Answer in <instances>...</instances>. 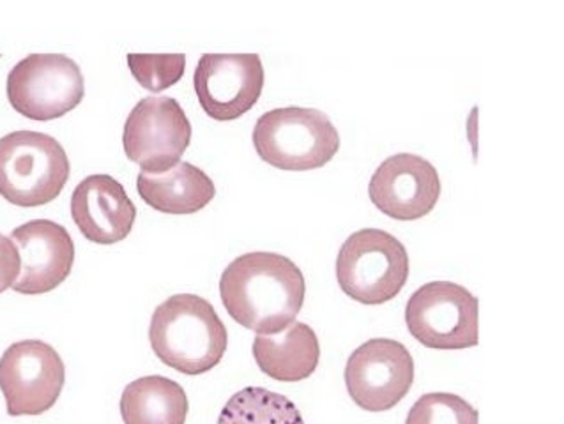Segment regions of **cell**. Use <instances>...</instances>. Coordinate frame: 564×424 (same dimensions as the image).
Segmentation results:
<instances>
[{
	"label": "cell",
	"instance_id": "obj_1",
	"mask_svg": "<svg viewBox=\"0 0 564 424\" xmlns=\"http://www.w3.org/2000/svg\"><path fill=\"white\" fill-rule=\"evenodd\" d=\"M305 294V276L283 254H241L221 274L225 309L257 335H276L292 324L303 308Z\"/></svg>",
	"mask_w": 564,
	"mask_h": 424
},
{
	"label": "cell",
	"instance_id": "obj_2",
	"mask_svg": "<svg viewBox=\"0 0 564 424\" xmlns=\"http://www.w3.org/2000/svg\"><path fill=\"white\" fill-rule=\"evenodd\" d=\"M149 339L160 361L184 376L218 367L229 345L213 304L193 294L174 295L154 309Z\"/></svg>",
	"mask_w": 564,
	"mask_h": 424
},
{
	"label": "cell",
	"instance_id": "obj_3",
	"mask_svg": "<svg viewBox=\"0 0 564 424\" xmlns=\"http://www.w3.org/2000/svg\"><path fill=\"white\" fill-rule=\"evenodd\" d=\"M260 160L274 168L306 172L323 168L340 149V134L326 113L315 108H276L253 130Z\"/></svg>",
	"mask_w": 564,
	"mask_h": 424
},
{
	"label": "cell",
	"instance_id": "obj_4",
	"mask_svg": "<svg viewBox=\"0 0 564 424\" xmlns=\"http://www.w3.org/2000/svg\"><path fill=\"white\" fill-rule=\"evenodd\" d=\"M69 180L63 145L40 131H13L0 139V195L19 207H40L61 195Z\"/></svg>",
	"mask_w": 564,
	"mask_h": 424
},
{
	"label": "cell",
	"instance_id": "obj_5",
	"mask_svg": "<svg viewBox=\"0 0 564 424\" xmlns=\"http://www.w3.org/2000/svg\"><path fill=\"white\" fill-rule=\"evenodd\" d=\"M405 246L379 228H364L344 242L336 257V280L350 300L368 306L388 303L409 278Z\"/></svg>",
	"mask_w": 564,
	"mask_h": 424
},
{
	"label": "cell",
	"instance_id": "obj_6",
	"mask_svg": "<svg viewBox=\"0 0 564 424\" xmlns=\"http://www.w3.org/2000/svg\"><path fill=\"white\" fill-rule=\"evenodd\" d=\"M86 81L80 66L63 54H31L8 76L11 107L32 121H54L82 104Z\"/></svg>",
	"mask_w": 564,
	"mask_h": 424
},
{
	"label": "cell",
	"instance_id": "obj_7",
	"mask_svg": "<svg viewBox=\"0 0 564 424\" xmlns=\"http://www.w3.org/2000/svg\"><path fill=\"white\" fill-rule=\"evenodd\" d=\"M408 329L429 349L464 350L478 345L479 303L466 286L432 282L417 289L405 308Z\"/></svg>",
	"mask_w": 564,
	"mask_h": 424
},
{
	"label": "cell",
	"instance_id": "obj_8",
	"mask_svg": "<svg viewBox=\"0 0 564 424\" xmlns=\"http://www.w3.org/2000/svg\"><path fill=\"white\" fill-rule=\"evenodd\" d=\"M64 382L63 359L41 339L13 344L0 358V391L13 417L45 414L57 403Z\"/></svg>",
	"mask_w": 564,
	"mask_h": 424
},
{
	"label": "cell",
	"instance_id": "obj_9",
	"mask_svg": "<svg viewBox=\"0 0 564 424\" xmlns=\"http://www.w3.org/2000/svg\"><path fill=\"white\" fill-rule=\"evenodd\" d=\"M192 142V124L174 98L151 96L126 119L124 152L145 174H163L180 163Z\"/></svg>",
	"mask_w": 564,
	"mask_h": 424
},
{
	"label": "cell",
	"instance_id": "obj_10",
	"mask_svg": "<svg viewBox=\"0 0 564 424\" xmlns=\"http://www.w3.org/2000/svg\"><path fill=\"white\" fill-rule=\"evenodd\" d=\"M414 382V361L405 345L394 339H368L350 356L345 384L359 409L391 411L408 396Z\"/></svg>",
	"mask_w": 564,
	"mask_h": 424
},
{
	"label": "cell",
	"instance_id": "obj_11",
	"mask_svg": "<svg viewBox=\"0 0 564 424\" xmlns=\"http://www.w3.org/2000/svg\"><path fill=\"white\" fill-rule=\"evenodd\" d=\"M195 93L202 110L227 122L250 112L264 89V66L257 54H206L198 61Z\"/></svg>",
	"mask_w": 564,
	"mask_h": 424
},
{
	"label": "cell",
	"instance_id": "obj_12",
	"mask_svg": "<svg viewBox=\"0 0 564 424\" xmlns=\"http://www.w3.org/2000/svg\"><path fill=\"white\" fill-rule=\"evenodd\" d=\"M368 195L386 216L414 221L432 213L440 200V174L431 161L403 152L382 161L372 175Z\"/></svg>",
	"mask_w": 564,
	"mask_h": 424
},
{
	"label": "cell",
	"instance_id": "obj_13",
	"mask_svg": "<svg viewBox=\"0 0 564 424\" xmlns=\"http://www.w3.org/2000/svg\"><path fill=\"white\" fill-rule=\"evenodd\" d=\"M11 241L20 254V274L14 292L41 295L57 289L72 274L75 242L63 225L50 219H32L14 228Z\"/></svg>",
	"mask_w": 564,
	"mask_h": 424
},
{
	"label": "cell",
	"instance_id": "obj_14",
	"mask_svg": "<svg viewBox=\"0 0 564 424\" xmlns=\"http://www.w3.org/2000/svg\"><path fill=\"white\" fill-rule=\"evenodd\" d=\"M73 221L82 236L96 244L124 241L133 230L137 207L112 175H89L72 197Z\"/></svg>",
	"mask_w": 564,
	"mask_h": 424
},
{
	"label": "cell",
	"instance_id": "obj_15",
	"mask_svg": "<svg viewBox=\"0 0 564 424\" xmlns=\"http://www.w3.org/2000/svg\"><path fill=\"white\" fill-rule=\"evenodd\" d=\"M251 350L260 371L278 382L308 379L321 359L317 335L305 322H292L276 335H257Z\"/></svg>",
	"mask_w": 564,
	"mask_h": 424
},
{
	"label": "cell",
	"instance_id": "obj_16",
	"mask_svg": "<svg viewBox=\"0 0 564 424\" xmlns=\"http://www.w3.org/2000/svg\"><path fill=\"white\" fill-rule=\"evenodd\" d=\"M137 189L142 200L165 215H193L215 198V183L198 166L180 161L163 174L140 172Z\"/></svg>",
	"mask_w": 564,
	"mask_h": 424
},
{
	"label": "cell",
	"instance_id": "obj_17",
	"mask_svg": "<svg viewBox=\"0 0 564 424\" xmlns=\"http://www.w3.org/2000/svg\"><path fill=\"white\" fill-rule=\"evenodd\" d=\"M188 396L174 380L162 376L142 377L126 385L121 396L124 424H184Z\"/></svg>",
	"mask_w": 564,
	"mask_h": 424
},
{
	"label": "cell",
	"instance_id": "obj_18",
	"mask_svg": "<svg viewBox=\"0 0 564 424\" xmlns=\"http://www.w3.org/2000/svg\"><path fill=\"white\" fill-rule=\"evenodd\" d=\"M216 424H305L294 402L264 388H245L230 398Z\"/></svg>",
	"mask_w": 564,
	"mask_h": 424
},
{
	"label": "cell",
	"instance_id": "obj_19",
	"mask_svg": "<svg viewBox=\"0 0 564 424\" xmlns=\"http://www.w3.org/2000/svg\"><path fill=\"white\" fill-rule=\"evenodd\" d=\"M405 424H478V411L457 394L431 393L412 405Z\"/></svg>",
	"mask_w": 564,
	"mask_h": 424
},
{
	"label": "cell",
	"instance_id": "obj_20",
	"mask_svg": "<svg viewBox=\"0 0 564 424\" xmlns=\"http://www.w3.org/2000/svg\"><path fill=\"white\" fill-rule=\"evenodd\" d=\"M128 66L134 80L151 93H162L183 78L186 55H128Z\"/></svg>",
	"mask_w": 564,
	"mask_h": 424
},
{
	"label": "cell",
	"instance_id": "obj_21",
	"mask_svg": "<svg viewBox=\"0 0 564 424\" xmlns=\"http://www.w3.org/2000/svg\"><path fill=\"white\" fill-rule=\"evenodd\" d=\"M20 274V254L11 239L0 233V294L8 291Z\"/></svg>",
	"mask_w": 564,
	"mask_h": 424
}]
</instances>
